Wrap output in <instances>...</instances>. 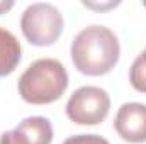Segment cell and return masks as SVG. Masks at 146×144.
<instances>
[{
	"instance_id": "1",
	"label": "cell",
	"mask_w": 146,
	"mask_h": 144,
	"mask_svg": "<svg viewBox=\"0 0 146 144\" xmlns=\"http://www.w3.org/2000/svg\"><path fill=\"white\" fill-rule=\"evenodd\" d=\"M75 68L88 76H100L109 73L119 61L121 46L117 36L106 26L83 27L70 48Z\"/></svg>"
},
{
	"instance_id": "2",
	"label": "cell",
	"mask_w": 146,
	"mask_h": 144,
	"mask_svg": "<svg viewBox=\"0 0 146 144\" xmlns=\"http://www.w3.org/2000/svg\"><path fill=\"white\" fill-rule=\"evenodd\" d=\"M19 95L33 105L56 102L68 88V73L53 58H41L27 66L19 78Z\"/></svg>"
},
{
	"instance_id": "3",
	"label": "cell",
	"mask_w": 146,
	"mask_h": 144,
	"mask_svg": "<svg viewBox=\"0 0 146 144\" xmlns=\"http://www.w3.org/2000/svg\"><path fill=\"white\" fill-rule=\"evenodd\" d=\"M63 15L60 9L48 2H36L26 7L21 17L24 37L34 46H51L63 32Z\"/></svg>"
},
{
	"instance_id": "4",
	"label": "cell",
	"mask_w": 146,
	"mask_h": 144,
	"mask_svg": "<svg viewBox=\"0 0 146 144\" xmlns=\"http://www.w3.org/2000/svg\"><path fill=\"white\" fill-rule=\"evenodd\" d=\"M110 108L109 93L100 87H80L66 102V115L78 126H97L106 120Z\"/></svg>"
},
{
	"instance_id": "5",
	"label": "cell",
	"mask_w": 146,
	"mask_h": 144,
	"mask_svg": "<svg viewBox=\"0 0 146 144\" xmlns=\"http://www.w3.org/2000/svg\"><path fill=\"white\" fill-rule=\"evenodd\" d=\"M114 127L127 143H146V105L139 102L122 104L115 114Z\"/></svg>"
},
{
	"instance_id": "6",
	"label": "cell",
	"mask_w": 146,
	"mask_h": 144,
	"mask_svg": "<svg viewBox=\"0 0 146 144\" xmlns=\"http://www.w3.org/2000/svg\"><path fill=\"white\" fill-rule=\"evenodd\" d=\"M53 126L49 119L34 115L27 117L14 131H7L0 136V144H51Z\"/></svg>"
},
{
	"instance_id": "7",
	"label": "cell",
	"mask_w": 146,
	"mask_h": 144,
	"mask_svg": "<svg viewBox=\"0 0 146 144\" xmlns=\"http://www.w3.org/2000/svg\"><path fill=\"white\" fill-rule=\"evenodd\" d=\"M22 48L19 39L0 26V78L7 76L21 63Z\"/></svg>"
},
{
	"instance_id": "8",
	"label": "cell",
	"mask_w": 146,
	"mask_h": 144,
	"mask_svg": "<svg viewBox=\"0 0 146 144\" xmlns=\"http://www.w3.org/2000/svg\"><path fill=\"white\" fill-rule=\"evenodd\" d=\"M129 81L134 90L146 93V49L133 61L129 70Z\"/></svg>"
},
{
	"instance_id": "9",
	"label": "cell",
	"mask_w": 146,
	"mask_h": 144,
	"mask_svg": "<svg viewBox=\"0 0 146 144\" xmlns=\"http://www.w3.org/2000/svg\"><path fill=\"white\" fill-rule=\"evenodd\" d=\"M63 144H110V143L99 134H76V136L65 139Z\"/></svg>"
},
{
	"instance_id": "10",
	"label": "cell",
	"mask_w": 146,
	"mask_h": 144,
	"mask_svg": "<svg viewBox=\"0 0 146 144\" xmlns=\"http://www.w3.org/2000/svg\"><path fill=\"white\" fill-rule=\"evenodd\" d=\"M85 7L88 9H95V10H106V9H110V7H115L119 5V2H107V3H94V2H83Z\"/></svg>"
},
{
	"instance_id": "11",
	"label": "cell",
	"mask_w": 146,
	"mask_h": 144,
	"mask_svg": "<svg viewBox=\"0 0 146 144\" xmlns=\"http://www.w3.org/2000/svg\"><path fill=\"white\" fill-rule=\"evenodd\" d=\"M12 7H14V2L12 0H0V14H5Z\"/></svg>"
},
{
	"instance_id": "12",
	"label": "cell",
	"mask_w": 146,
	"mask_h": 144,
	"mask_svg": "<svg viewBox=\"0 0 146 144\" xmlns=\"http://www.w3.org/2000/svg\"><path fill=\"white\" fill-rule=\"evenodd\" d=\"M143 5H145V7H146V2H143Z\"/></svg>"
}]
</instances>
